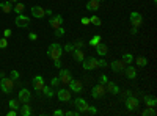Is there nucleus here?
<instances>
[{"instance_id":"nucleus-1","label":"nucleus","mask_w":157,"mask_h":116,"mask_svg":"<svg viewBox=\"0 0 157 116\" xmlns=\"http://www.w3.org/2000/svg\"><path fill=\"white\" fill-rule=\"evenodd\" d=\"M61 54H63V49H61V46H60V44H57V43H52V44L49 46L47 55H49V57H50L52 60H54V61L60 60Z\"/></svg>"},{"instance_id":"nucleus-2","label":"nucleus","mask_w":157,"mask_h":116,"mask_svg":"<svg viewBox=\"0 0 157 116\" xmlns=\"http://www.w3.org/2000/svg\"><path fill=\"white\" fill-rule=\"evenodd\" d=\"M0 88H2V91L10 94L13 91V88H14V80L11 79V77H2V80H0Z\"/></svg>"},{"instance_id":"nucleus-3","label":"nucleus","mask_w":157,"mask_h":116,"mask_svg":"<svg viewBox=\"0 0 157 116\" xmlns=\"http://www.w3.org/2000/svg\"><path fill=\"white\" fill-rule=\"evenodd\" d=\"M105 86H104L102 83H98L93 86V89H91V97H94V99H102L104 96H105Z\"/></svg>"},{"instance_id":"nucleus-4","label":"nucleus","mask_w":157,"mask_h":116,"mask_svg":"<svg viewBox=\"0 0 157 116\" xmlns=\"http://www.w3.org/2000/svg\"><path fill=\"white\" fill-rule=\"evenodd\" d=\"M124 105H126V108H127L129 111H134V110L138 108V99H137L134 94H130V96H127V97L124 99Z\"/></svg>"},{"instance_id":"nucleus-5","label":"nucleus","mask_w":157,"mask_h":116,"mask_svg":"<svg viewBox=\"0 0 157 116\" xmlns=\"http://www.w3.org/2000/svg\"><path fill=\"white\" fill-rule=\"evenodd\" d=\"M82 63H83V68L86 71H93L98 68V58H94V57H86V58H83Z\"/></svg>"},{"instance_id":"nucleus-6","label":"nucleus","mask_w":157,"mask_h":116,"mask_svg":"<svg viewBox=\"0 0 157 116\" xmlns=\"http://www.w3.org/2000/svg\"><path fill=\"white\" fill-rule=\"evenodd\" d=\"M129 21H130V24H132V27H140V25L143 24V16L140 14V13H137V11H132L130 13V17H129Z\"/></svg>"},{"instance_id":"nucleus-7","label":"nucleus","mask_w":157,"mask_h":116,"mask_svg":"<svg viewBox=\"0 0 157 116\" xmlns=\"http://www.w3.org/2000/svg\"><path fill=\"white\" fill-rule=\"evenodd\" d=\"M14 22H16V25L19 28H25V27H29V25H30V17H27L24 13H21V14H17Z\"/></svg>"},{"instance_id":"nucleus-8","label":"nucleus","mask_w":157,"mask_h":116,"mask_svg":"<svg viewBox=\"0 0 157 116\" xmlns=\"http://www.w3.org/2000/svg\"><path fill=\"white\" fill-rule=\"evenodd\" d=\"M57 97H58V100H61V102H69L71 97H72V93L69 91V89L61 88V89H58V91H57Z\"/></svg>"},{"instance_id":"nucleus-9","label":"nucleus","mask_w":157,"mask_h":116,"mask_svg":"<svg viewBox=\"0 0 157 116\" xmlns=\"http://www.w3.org/2000/svg\"><path fill=\"white\" fill-rule=\"evenodd\" d=\"M17 99L22 102V104H29L30 99H32V93L29 91L27 88H22L21 91H19V94H17Z\"/></svg>"},{"instance_id":"nucleus-10","label":"nucleus","mask_w":157,"mask_h":116,"mask_svg":"<svg viewBox=\"0 0 157 116\" xmlns=\"http://www.w3.org/2000/svg\"><path fill=\"white\" fill-rule=\"evenodd\" d=\"M74 105H75L77 111L82 114V113H85V110L88 107V102L85 99H82V97H77V99H74Z\"/></svg>"},{"instance_id":"nucleus-11","label":"nucleus","mask_w":157,"mask_h":116,"mask_svg":"<svg viewBox=\"0 0 157 116\" xmlns=\"http://www.w3.org/2000/svg\"><path fill=\"white\" fill-rule=\"evenodd\" d=\"M68 85H69V88H71V93H77V94H78V93L83 91V83H82L80 80H74V79H72Z\"/></svg>"},{"instance_id":"nucleus-12","label":"nucleus","mask_w":157,"mask_h":116,"mask_svg":"<svg viewBox=\"0 0 157 116\" xmlns=\"http://www.w3.org/2000/svg\"><path fill=\"white\" fill-rule=\"evenodd\" d=\"M32 16L36 17V19H44L46 17V9L43 6L35 5V6H32Z\"/></svg>"},{"instance_id":"nucleus-13","label":"nucleus","mask_w":157,"mask_h":116,"mask_svg":"<svg viewBox=\"0 0 157 116\" xmlns=\"http://www.w3.org/2000/svg\"><path fill=\"white\" fill-rule=\"evenodd\" d=\"M60 82L61 83H64V85H68L71 80H72V75H71V72L68 71V69H60Z\"/></svg>"},{"instance_id":"nucleus-14","label":"nucleus","mask_w":157,"mask_h":116,"mask_svg":"<svg viewBox=\"0 0 157 116\" xmlns=\"http://www.w3.org/2000/svg\"><path fill=\"white\" fill-rule=\"evenodd\" d=\"M43 86H44V79H43L41 75H36L35 79H33V88H35V91H36L38 94H41Z\"/></svg>"},{"instance_id":"nucleus-15","label":"nucleus","mask_w":157,"mask_h":116,"mask_svg":"<svg viewBox=\"0 0 157 116\" xmlns=\"http://www.w3.org/2000/svg\"><path fill=\"white\" fill-rule=\"evenodd\" d=\"M49 25H50L52 28H58V27H61V25H63V16H60V14L52 16V17L49 19Z\"/></svg>"},{"instance_id":"nucleus-16","label":"nucleus","mask_w":157,"mask_h":116,"mask_svg":"<svg viewBox=\"0 0 157 116\" xmlns=\"http://www.w3.org/2000/svg\"><path fill=\"white\" fill-rule=\"evenodd\" d=\"M110 68H112L113 72H121V71L126 68V63H124L123 60H115V61L110 63Z\"/></svg>"},{"instance_id":"nucleus-17","label":"nucleus","mask_w":157,"mask_h":116,"mask_svg":"<svg viewBox=\"0 0 157 116\" xmlns=\"http://www.w3.org/2000/svg\"><path fill=\"white\" fill-rule=\"evenodd\" d=\"M104 86H105V91H107V93H112V94H120V93H121L120 86L115 85L113 82H107Z\"/></svg>"},{"instance_id":"nucleus-18","label":"nucleus","mask_w":157,"mask_h":116,"mask_svg":"<svg viewBox=\"0 0 157 116\" xmlns=\"http://www.w3.org/2000/svg\"><path fill=\"white\" fill-rule=\"evenodd\" d=\"M124 74H126L127 79H130V80H134L135 77H137V71H135V68H134V66H130V64H127V66L124 68Z\"/></svg>"},{"instance_id":"nucleus-19","label":"nucleus","mask_w":157,"mask_h":116,"mask_svg":"<svg viewBox=\"0 0 157 116\" xmlns=\"http://www.w3.org/2000/svg\"><path fill=\"white\" fill-rule=\"evenodd\" d=\"M94 47H96L98 55H101V57H107V54H109V47L104 44V43H99V44L94 46Z\"/></svg>"},{"instance_id":"nucleus-20","label":"nucleus","mask_w":157,"mask_h":116,"mask_svg":"<svg viewBox=\"0 0 157 116\" xmlns=\"http://www.w3.org/2000/svg\"><path fill=\"white\" fill-rule=\"evenodd\" d=\"M17 113L22 114V116H30V114H32V108H30V105H27V104H21Z\"/></svg>"},{"instance_id":"nucleus-21","label":"nucleus","mask_w":157,"mask_h":116,"mask_svg":"<svg viewBox=\"0 0 157 116\" xmlns=\"http://www.w3.org/2000/svg\"><path fill=\"white\" fill-rule=\"evenodd\" d=\"M101 6V2H98V0H90V2L86 3V9L88 11H98Z\"/></svg>"},{"instance_id":"nucleus-22","label":"nucleus","mask_w":157,"mask_h":116,"mask_svg":"<svg viewBox=\"0 0 157 116\" xmlns=\"http://www.w3.org/2000/svg\"><path fill=\"white\" fill-rule=\"evenodd\" d=\"M72 57H74L75 61H83L85 54L82 52V49H74V50H72Z\"/></svg>"},{"instance_id":"nucleus-23","label":"nucleus","mask_w":157,"mask_h":116,"mask_svg":"<svg viewBox=\"0 0 157 116\" xmlns=\"http://www.w3.org/2000/svg\"><path fill=\"white\" fill-rule=\"evenodd\" d=\"M143 100H145V104L148 105V107H155L157 105V99L154 97V96H145V97H143Z\"/></svg>"},{"instance_id":"nucleus-24","label":"nucleus","mask_w":157,"mask_h":116,"mask_svg":"<svg viewBox=\"0 0 157 116\" xmlns=\"http://www.w3.org/2000/svg\"><path fill=\"white\" fill-rule=\"evenodd\" d=\"M0 9H2L5 14H10L13 11V6H11V2H2L0 3Z\"/></svg>"},{"instance_id":"nucleus-25","label":"nucleus","mask_w":157,"mask_h":116,"mask_svg":"<svg viewBox=\"0 0 157 116\" xmlns=\"http://www.w3.org/2000/svg\"><path fill=\"white\" fill-rule=\"evenodd\" d=\"M157 111H155V107H146L143 110V116H155Z\"/></svg>"},{"instance_id":"nucleus-26","label":"nucleus","mask_w":157,"mask_h":116,"mask_svg":"<svg viewBox=\"0 0 157 116\" xmlns=\"http://www.w3.org/2000/svg\"><path fill=\"white\" fill-rule=\"evenodd\" d=\"M21 104H22V102H21L19 99H11V100H10V108H13V110H19Z\"/></svg>"},{"instance_id":"nucleus-27","label":"nucleus","mask_w":157,"mask_h":116,"mask_svg":"<svg viewBox=\"0 0 157 116\" xmlns=\"http://www.w3.org/2000/svg\"><path fill=\"white\" fill-rule=\"evenodd\" d=\"M24 9H25V5H24V3H21V2H16V5L13 6V11H16L17 14H21V13H24Z\"/></svg>"},{"instance_id":"nucleus-28","label":"nucleus","mask_w":157,"mask_h":116,"mask_svg":"<svg viewBox=\"0 0 157 116\" xmlns=\"http://www.w3.org/2000/svg\"><path fill=\"white\" fill-rule=\"evenodd\" d=\"M135 63H137V66L143 68V66H146V64H148V60L145 57H137L135 58Z\"/></svg>"},{"instance_id":"nucleus-29","label":"nucleus","mask_w":157,"mask_h":116,"mask_svg":"<svg viewBox=\"0 0 157 116\" xmlns=\"http://www.w3.org/2000/svg\"><path fill=\"white\" fill-rule=\"evenodd\" d=\"M121 60H123L126 64H132V63H134V55H132V54H124Z\"/></svg>"},{"instance_id":"nucleus-30","label":"nucleus","mask_w":157,"mask_h":116,"mask_svg":"<svg viewBox=\"0 0 157 116\" xmlns=\"http://www.w3.org/2000/svg\"><path fill=\"white\" fill-rule=\"evenodd\" d=\"M41 91L44 93V96H47V97H52V96H54V89H52L50 86H43V89H41Z\"/></svg>"},{"instance_id":"nucleus-31","label":"nucleus","mask_w":157,"mask_h":116,"mask_svg":"<svg viewBox=\"0 0 157 116\" xmlns=\"http://www.w3.org/2000/svg\"><path fill=\"white\" fill-rule=\"evenodd\" d=\"M90 24H93V25H96V27H99V25H102V21L98 16H91L90 17Z\"/></svg>"},{"instance_id":"nucleus-32","label":"nucleus","mask_w":157,"mask_h":116,"mask_svg":"<svg viewBox=\"0 0 157 116\" xmlns=\"http://www.w3.org/2000/svg\"><path fill=\"white\" fill-rule=\"evenodd\" d=\"M99 43H101V36H99V35L93 36V38L90 39V46H93V47H94V46H98Z\"/></svg>"},{"instance_id":"nucleus-33","label":"nucleus","mask_w":157,"mask_h":116,"mask_svg":"<svg viewBox=\"0 0 157 116\" xmlns=\"http://www.w3.org/2000/svg\"><path fill=\"white\" fill-rule=\"evenodd\" d=\"M85 113H86V114H96V113H98V108L93 107V105H88L86 110H85Z\"/></svg>"},{"instance_id":"nucleus-34","label":"nucleus","mask_w":157,"mask_h":116,"mask_svg":"<svg viewBox=\"0 0 157 116\" xmlns=\"http://www.w3.org/2000/svg\"><path fill=\"white\" fill-rule=\"evenodd\" d=\"M83 44H85V41H83V39H77V41L74 43V49H82V47H83Z\"/></svg>"},{"instance_id":"nucleus-35","label":"nucleus","mask_w":157,"mask_h":116,"mask_svg":"<svg viewBox=\"0 0 157 116\" xmlns=\"http://www.w3.org/2000/svg\"><path fill=\"white\" fill-rule=\"evenodd\" d=\"M107 66H109V63L104 60V58L102 60H98V68H107Z\"/></svg>"},{"instance_id":"nucleus-36","label":"nucleus","mask_w":157,"mask_h":116,"mask_svg":"<svg viewBox=\"0 0 157 116\" xmlns=\"http://www.w3.org/2000/svg\"><path fill=\"white\" fill-rule=\"evenodd\" d=\"M60 83H61V82H60V79H58V77H54V79L50 80V85H52V86H58Z\"/></svg>"},{"instance_id":"nucleus-37","label":"nucleus","mask_w":157,"mask_h":116,"mask_svg":"<svg viewBox=\"0 0 157 116\" xmlns=\"http://www.w3.org/2000/svg\"><path fill=\"white\" fill-rule=\"evenodd\" d=\"M109 82V79H107V75L105 74H102L101 77H99V83H102V85H105Z\"/></svg>"},{"instance_id":"nucleus-38","label":"nucleus","mask_w":157,"mask_h":116,"mask_svg":"<svg viewBox=\"0 0 157 116\" xmlns=\"http://www.w3.org/2000/svg\"><path fill=\"white\" fill-rule=\"evenodd\" d=\"M63 35H64V28H63V27L55 28V36H63Z\"/></svg>"},{"instance_id":"nucleus-39","label":"nucleus","mask_w":157,"mask_h":116,"mask_svg":"<svg viewBox=\"0 0 157 116\" xmlns=\"http://www.w3.org/2000/svg\"><path fill=\"white\" fill-rule=\"evenodd\" d=\"M6 46H8L6 38H2V39H0V49H6Z\"/></svg>"},{"instance_id":"nucleus-40","label":"nucleus","mask_w":157,"mask_h":116,"mask_svg":"<svg viewBox=\"0 0 157 116\" xmlns=\"http://www.w3.org/2000/svg\"><path fill=\"white\" fill-rule=\"evenodd\" d=\"M10 77H11L13 80H17V79H19V72H17V71H11Z\"/></svg>"},{"instance_id":"nucleus-41","label":"nucleus","mask_w":157,"mask_h":116,"mask_svg":"<svg viewBox=\"0 0 157 116\" xmlns=\"http://www.w3.org/2000/svg\"><path fill=\"white\" fill-rule=\"evenodd\" d=\"M63 114H66V116H78L80 113H78V111H72V110H69V111H64Z\"/></svg>"},{"instance_id":"nucleus-42","label":"nucleus","mask_w":157,"mask_h":116,"mask_svg":"<svg viewBox=\"0 0 157 116\" xmlns=\"http://www.w3.org/2000/svg\"><path fill=\"white\" fill-rule=\"evenodd\" d=\"M64 50H66V52H72V50H74V44H66V46H64Z\"/></svg>"},{"instance_id":"nucleus-43","label":"nucleus","mask_w":157,"mask_h":116,"mask_svg":"<svg viewBox=\"0 0 157 116\" xmlns=\"http://www.w3.org/2000/svg\"><path fill=\"white\" fill-rule=\"evenodd\" d=\"M29 39L36 41V39H38V35H36V33H30V35H29Z\"/></svg>"},{"instance_id":"nucleus-44","label":"nucleus","mask_w":157,"mask_h":116,"mask_svg":"<svg viewBox=\"0 0 157 116\" xmlns=\"http://www.w3.org/2000/svg\"><path fill=\"white\" fill-rule=\"evenodd\" d=\"M11 36V30L10 28H6L5 32H3V38H10Z\"/></svg>"},{"instance_id":"nucleus-45","label":"nucleus","mask_w":157,"mask_h":116,"mask_svg":"<svg viewBox=\"0 0 157 116\" xmlns=\"http://www.w3.org/2000/svg\"><path fill=\"white\" fill-rule=\"evenodd\" d=\"M80 22H82L83 25H88V24H90V19H88V17H82V21H80Z\"/></svg>"},{"instance_id":"nucleus-46","label":"nucleus","mask_w":157,"mask_h":116,"mask_svg":"<svg viewBox=\"0 0 157 116\" xmlns=\"http://www.w3.org/2000/svg\"><path fill=\"white\" fill-rule=\"evenodd\" d=\"M63 113H64L63 110H55V111H54V114H55V116H61Z\"/></svg>"},{"instance_id":"nucleus-47","label":"nucleus","mask_w":157,"mask_h":116,"mask_svg":"<svg viewBox=\"0 0 157 116\" xmlns=\"http://www.w3.org/2000/svg\"><path fill=\"white\" fill-rule=\"evenodd\" d=\"M54 63H55V68H58V69L61 68V61H60V60H57V61H54Z\"/></svg>"},{"instance_id":"nucleus-48","label":"nucleus","mask_w":157,"mask_h":116,"mask_svg":"<svg viewBox=\"0 0 157 116\" xmlns=\"http://www.w3.org/2000/svg\"><path fill=\"white\" fill-rule=\"evenodd\" d=\"M137 32H138L137 27H132V30H130V33H132V35H137Z\"/></svg>"},{"instance_id":"nucleus-49","label":"nucleus","mask_w":157,"mask_h":116,"mask_svg":"<svg viewBox=\"0 0 157 116\" xmlns=\"http://www.w3.org/2000/svg\"><path fill=\"white\" fill-rule=\"evenodd\" d=\"M8 2H11V3H16V2H19V0H8Z\"/></svg>"},{"instance_id":"nucleus-50","label":"nucleus","mask_w":157,"mask_h":116,"mask_svg":"<svg viewBox=\"0 0 157 116\" xmlns=\"http://www.w3.org/2000/svg\"><path fill=\"white\" fill-rule=\"evenodd\" d=\"M98 2H104V0H98Z\"/></svg>"}]
</instances>
